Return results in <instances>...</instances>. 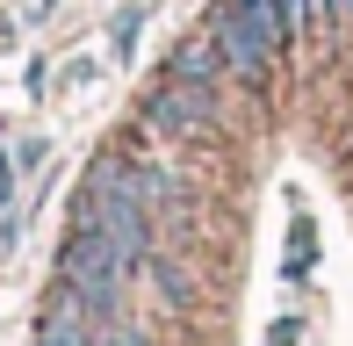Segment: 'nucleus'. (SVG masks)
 Listing matches in <instances>:
<instances>
[{
	"label": "nucleus",
	"mask_w": 353,
	"mask_h": 346,
	"mask_svg": "<svg viewBox=\"0 0 353 346\" xmlns=\"http://www.w3.org/2000/svg\"><path fill=\"white\" fill-rule=\"evenodd\" d=\"M288 22H296L288 0H223L216 22H210V37L223 43V58H231L238 80H267V65H274Z\"/></svg>",
	"instance_id": "obj_1"
},
{
	"label": "nucleus",
	"mask_w": 353,
	"mask_h": 346,
	"mask_svg": "<svg viewBox=\"0 0 353 346\" xmlns=\"http://www.w3.org/2000/svg\"><path fill=\"white\" fill-rule=\"evenodd\" d=\"M79 224H101L108 238H123L130 260H144V187L123 159L87 166V181H79Z\"/></svg>",
	"instance_id": "obj_2"
},
{
	"label": "nucleus",
	"mask_w": 353,
	"mask_h": 346,
	"mask_svg": "<svg viewBox=\"0 0 353 346\" xmlns=\"http://www.w3.org/2000/svg\"><path fill=\"white\" fill-rule=\"evenodd\" d=\"M123 274H130L123 238H108L101 224H79L72 245H65V260H58V281H65L94 318H108V310H116V296H123Z\"/></svg>",
	"instance_id": "obj_3"
},
{
	"label": "nucleus",
	"mask_w": 353,
	"mask_h": 346,
	"mask_svg": "<svg viewBox=\"0 0 353 346\" xmlns=\"http://www.w3.org/2000/svg\"><path fill=\"white\" fill-rule=\"evenodd\" d=\"M144 123H159L166 137H195V130H210V123H216V87H202V80H173V87H159L152 101H144Z\"/></svg>",
	"instance_id": "obj_4"
},
{
	"label": "nucleus",
	"mask_w": 353,
	"mask_h": 346,
	"mask_svg": "<svg viewBox=\"0 0 353 346\" xmlns=\"http://www.w3.org/2000/svg\"><path fill=\"white\" fill-rule=\"evenodd\" d=\"M152 281H159V289H166V303H173V310L188 303V274H181V267H173V260H152Z\"/></svg>",
	"instance_id": "obj_5"
},
{
	"label": "nucleus",
	"mask_w": 353,
	"mask_h": 346,
	"mask_svg": "<svg viewBox=\"0 0 353 346\" xmlns=\"http://www.w3.org/2000/svg\"><path fill=\"white\" fill-rule=\"evenodd\" d=\"M288 274H310V224H296V238H288Z\"/></svg>",
	"instance_id": "obj_6"
},
{
	"label": "nucleus",
	"mask_w": 353,
	"mask_h": 346,
	"mask_svg": "<svg viewBox=\"0 0 353 346\" xmlns=\"http://www.w3.org/2000/svg\"><path fill=\"white\" fill-rule=\"evenodd\" d=\"M137 22H144V14H137V8H123V14H116V51H123V58H130V51H137Z\"/></svg>",
	"instance_id": "obj_7"
},
{
	"label": "nucleus",
	"mask_w": 353,
	"mask_h": 346,
	"mask_svg": "<svg viewBox=\"0 0 353 346\" xmlns=\"http://www.w3.org/2000/svg\"><path fill=\"white\" fill-rule=\"evenodd\" d=\"M288 14L296 22H325V0H288Z\"/></svg>",
	"instance_id": "obj_8"
},
{
	"label": "nucleus",
	"mask_w": 353,
	"mask_h": 346,
	"mask_svg": "<svg viewBox=\"0 0 353 346\" xmlns=\"http://www.w3.org/2000/svg\"><path fill=\"white\" fill-rule=\"evenodd\" d=\"M94 346H144L137 332H94Z\"/></svg>",
	"instance_id": "obj_9"
},
{
	"label": "nucleus",
	"mask_w": 353,
	"mask_h": 346,
	"mask_svg": "<svg viewBox=\"0 0 353 346\" xmlns=\"http://www.w3.org/2000/svg\"><path fill=\"white\" fill-rule=\"evenodd\" d=\"M325 22H353V0H325Z\"/></svg>",
	"instance_id": "obj_10"
}]
</instances>
